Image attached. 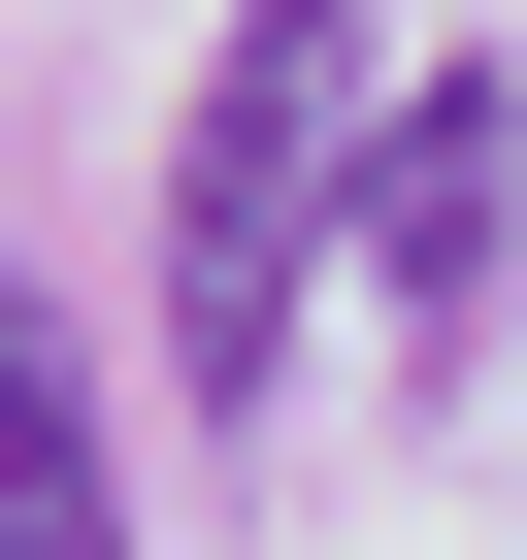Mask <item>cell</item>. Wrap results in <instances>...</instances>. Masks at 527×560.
<instances>
[{"label":"cell","mask_w":527,"mask_h":560,"mask_svg":"<svg viewBox=\"0 0 527 560\" xmlns=\"http://www.w3.org/2000/svg\"><path fill=\"white\" fill-rule=\"evenodd\" d=\"M330 198H363V0H231L198 165H165V363H198V396H264V330H297Z\"/></svg>","instance_id":"1"},{"label":"cell","mask_w":527,"mask_h":560,"mask_svg":"<svg viewBox=\"0 0 527 560\" xmlns=\"http://www.w3.org/2000/svg\"><path fill=\"white\" fill-rule=\"evenodd\" d=\"M494 198H527V100H494V67H429V100H363V198H330V231H363V298H396L429 363L494 330Z\"/></svg>","instance_id":"2"},{"label":"cell","mask_w":527,"mask_h":560,"mask_svg":"<svg viewBox=\"0 0 527 560\" xmlns=\"http://www.w3.org/2000/svg\"><path fill=\"white\" fill-rule=\"evenodd\" d=\"M0 560H132V462H99V363L34 264H0Z\"/></svg>","instance_id":"3"}]
</instances>
